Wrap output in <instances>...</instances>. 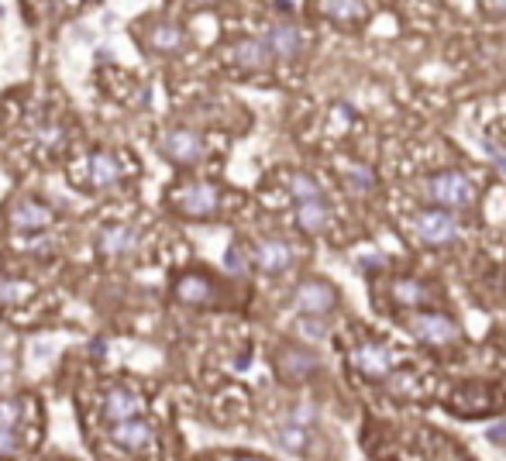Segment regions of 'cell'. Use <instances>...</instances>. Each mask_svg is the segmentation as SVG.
<instances>
[{
  "mask_svg": "<svg viewBox=\"0 0 506 461\" xmlns=\"http://www.w3.org/2000/svg\"><path fill=\"white\" fill-rule=\"evenodd\" d=\"M176 207L186 217H211L221 207V190L214 183H203V179L186 183V186L176 190Z\"/></svg>",
  "mask_w": 506,
  "mask_h": 461,
  "instance_id": "obj_8",
  "label": "cell"
},
{
  "mask_svg": "<svg viewBox=\"0 0 506 461\" xmlns=\"http://www.w3.org/2000/svg\"><path fill=\"white\" fill-rule=\"evenodd\" d=\"M293 307L300 310V313H317V317H324V313H331L338 307V289L328 283V279H321V276H313V279H303L296 293H293Z\"/></svg>",
  "mask_w": 506,
  "mask_h": 461,
  "instance_id": "obj_7",
  "label": "cell"
},
{
  "mask_svg": "<svg viewBox=\"0 0 506 461\" xmlns=\"http://www.w3.org/2000/svg\"><path fill=\"white\" fill-rule=\"evenodd\" d=\"M183 41H186V35H183L179 24L162 21V24H152V28H149V45H152L156 52H179Z\"/></svg>",
  "mask_w": 506,
  "mask_h": 461,
  "instance_id": "obj_21",
  "label": "cell"
},
{
  "mask_svg": "<svg viewBox=\"0 0 506 461\" xmlns=\"http://www.w3.org/2000/svg\"><path fill=\"white\" fill-rule=\"evenodd\" d=\"M86 169H90V183L100 186V190L114 186L117 179H121V166H117V158L111 152H94L86 158Z\"/></svg>",
  "mask_w": 506,
  "mask_h": 461,
  "instance_id": "obj_19",
  "label": "cell"
},
{
  "mask_svg": "<svg viewBox=\"0 0 506 461\" xmlns=\"http://www.w3.org/2000/svg\"><path fill=\"white\" fill-rule=\"evenodd\" d=\"M486 152L492 155V162H496V166H500V173L506 176V149H500L496 141H486Z\"/></svg>",
  "mask_w": 506,
  "mask_h": 461,
  "instance_id": "obj_33",
  "label": "cell"
},
{
  "mask_svg": "<svg viewBox=\"0 0 506 461\" xmlns=\"http://www.w3.org/2000/svg\"><path fill=\"white\" fill-rule=\"evenodd\" d=\"M303 338H313V341H321L324 334H328V327L321 324V317L317 313H311V321H307V313H303V321H300V327H296Z\"/></svg>",
  "mask_w": 506,
  "mask_h": 461,
  "instance_id": "obj_29",
  "label": "cell"
},
{
  "mask_svg": "<svg viewBox=\"0 0 506 461\" xmlns=\"http://www.w3.org/2000/svg\"><path fill=\"white\" fill-rule=\"evenodd\" d=\"M158 152L166 158H173L176 166H196L207 152V145L190 128H169V131L158 135Z\"/></svg>",
  "mask_w": 506,
  "mask_h": 461,
  "instance_id": "obj_6",
  "label": "cell"
},
{
  "mask_svg": "<svg viewBox=\"0 0 506 461\" xmlns=\"http://www.w3.org/2000/svg\"><path fill=\"white\" fill-rule=\"evenodd\" d=\"M489 441L506 444V420L503 423H492V427H489Z\"/></svg>",
  "mask_w": 506,
  "mask_h": 461,
  "instance_id": "obj_35",
  "label": "cell"
},
{
  "mask_svg": "<svg viewBox=\"0 0 506 461\" xmlns=\"http://www.w3.org/2000/svg\"><path fill=\"white\" fill-rule=\"evenodd\" d=\"M52 224V211L49 207H41L39 200H28V196H21L18 203L11 207V228L14 230H45Z\"/></svg>",
  "mask_w": 506,
  "mask_h": 461,
  "instance_id": "obj_14",
  "label": "cell"
},
{
  "mask_svg": "<svg viewBox=\"0 0 506 461\" xmlns=\"http://www.w3.org/2000/svg\"><path fill=\"white\" fill-rule=\"evenodd\" d=\"M441 406L458 420H489V417L506 413V393L492 379H465V383L451 385Z\"/></svg>",
  "mask_w": 506,
  "mask_h": 461,
  "instance_id": "obj_1",
  "label": "cell"
},
{
  "mask_svg": "<svg viewBox=\"0 0 506 461\" xmlns=\"http://www.w3.org/2000/svg\"><path fill=\"white\" fill-rule=\"evenodd\" d=\"M45 355H56L52 345H35V358H45Z\"/></svg>",
  "mask_w": 506,
  "mask_h": 461,
  "instance_id": "obj_36",
  "label": "cell"
},
{
  "mask_svg": "<svg viewBox=\"0 0 506 461\" xmlns=\"http://www.w3.org/2000/svg\"><path fill=\"white\" fill-rule=\"evenodd\" d=\"M252 262L262 272H269V276H276V272H286L293 266L290 241H283V238H262V241L252 249Z\"/></svg>",
  "mask_w": 506,
  "mask_h": 461,
  "instance_id": "obj_11",
  "label": "cell"
},
{
  "mask_svg": "<svg viewBox=\"0 0 506 461\" xmlns=\"http://www.w3.org/2000/svg\"><path fill=\"white\" fill-rule=\"evenodd\" d=\"M138 410H141V396L131 393V389H124V385H117V389H111V393L104 396V420L107 423L138 417Z\"/></svg>",
  "mask_w": 506,
  "mask_h": 461,
  "instance_id": "obj_17",
  "label": "cell"
},
{
  "mask_svg": "<svg viewBox=\"0 0 506 461\" xmlns=\"http://www.w3.org/2000/svg\"><path fill=\"white\" fill-rule=\"evenodd\" d=\"M173 293H176V300H179V303H186V307H211V303L217 300L214 283H211L207 276H200V272H186V276H179Z\"/></svg>",
  "mask_w": 506,
  "mask_h": 461,
  "instance_id": "obj_12",
  "label": "cell"
},
{
  "mask_svg": "<svg viewBox=\"0 0 506 461\" xmlns=\"http://www.w3.org/2000/svg\"><path fill=\"white\" fill-rule=\"evenodd\" d=\"M276 441L283 444L286 451H293V455H303V451H307V441H311V434H307L303 423H296L286 417V420L276 427Z\"/></svg>",
  "mask_w": 506,
  "mask_h": 461,
  "instance_id": "obj_23",
  "label": "cell"
},
{
  "mask_svg": "<svg viewBox=\"0 0 506 461\" xmlns=\"http://www.w3.org/2000/svg\"><path fill=\"white\" fill-rule=\"evenodd\" d=\"M355 266H358V269H383V266H386V258H383V255H379V249H358V255H355Z\"/></svg>",
  "mask_w": 506,
  "mask_h": 461,
  "instance_id": "obj_28",
  "label": "cell"
},
{
  "mask_svg": "<svg viewBox=\"0 0 506 461\" xmlns=\"http://www.w3.org/2000/svg\"><path fill=\"white\" fill-rule=\"evenodd\" d=\"M7 375V355H4V348H0V379Z\"/></svg>",
  "mask_w": 506,
  "mask_h": 461,
  "instance_id": "obj_38",
  "label": "cell"
},
{
  "mask_svg": "<svg viewBox=\"0 0 506 461\" xmlns=\"http://www.w3.org/2000/svg\"><path fill=\"white\" fill-rule=\"evenodd\" d=\"M24 296H32V286L21 279H0V307H14Z\"/></svg>",
  "mask_w": 506,
  "mask_h": 461,
  "instance_id": "obj_24",
  "label": "cell"
},
{
  "mask_svg": "<svg viewBox=\"0 0 506 461\" xmlns=\"http://www.w3.org/2000/svg\"><path fill=\"white\" fill-rule=\"evenodd\" d=\"M276 368H279V375L283 379H290V383H303V379H311L313 372L321 368V358L307 351V348H283L279 355H276Z\"/></svg>",
  "mask_w": 506,
  "mask_h": 461,
  "instance_id": "obj_10",
  "label": "cell"
},
{
  "mask_svg": "<svg viewBox=\"0 0 506 461\" xmlns=\"http://www.w3.org/2000/svg\"><path fill=\"white\" fill-rule=\"evenodd\" d=\"M351 368L362 375V379H372V383H383V379H390L393 372V351L390 345H383V341H358V345L351 348Z\"/></svg>",
  "mask_w": 506,
  "mask_h": 461,
  "instance_id": "obj_5",
  "label": "cell"
},
{
  "mask_svg": "<svg viewBox=\"0 0 506 461\" xmlns=\"http://www.w3.org/2000/svg\"><path fill=\"white\" fill-rule=\"evenodd\" d=\"M324 14L338 24H358L369 14V7H366V0H324Z\"/></svg>",
  "mask_w": 506,
  "mask_h": 461,
  "instance_id": "obj_22",
  "label": "cell"
},
{
  "mask_svg": "<svg viewBox=\"0 0 506 461\" xmlns=\"http://www.w3.org/2000/svg\"><path fill=\"white\" fill-rule=\"evenodd\" d=\"M138 245V228L135 224H111V228L100 230L97 249L104 255H128Z\"/></svg>",
  "mask_w": 506,
  "mask_h": 461,
  "instance_id": "obj_18",
  "label": "cell"
},
{
  "mask_svg": "<svg viewBox=\"0 0 506 461\" xmlns=\"http://www.w3.org/2000/svg\"><path fill=\"white\" fill-rule=\"evenodd\" d=\"M245 262H248V258H245V251L238 249V245H231L228 255H224V269L228 272H245Z\"/></svg>",
  "mask_w": 506,
  "mask_h": 461,
  "instance_id": "obj_31",
  "label": "cell"
},
{
  "mask_svg": "<svg viewBox=\"0 0 506 461\" xmlns=\"http://www.w3.org/2000/svg\"><path fill=\"white\" fill-rule=\"evenodd\" d=\"M0 423H4V427H18L21 423V403L18 400H0Z\"/></svg>",
  "mask_w": 506,
  "mask_h": 461,
  "instance_id": "obj_30",
  "label": "cell"
},
{
  "mask_svg": "<svg viewBox=\"0 0 506 461\" xmlns=\"http://www.w3.org/2000/svg\"><path fill=\"white\" fill-rule=\"evenodd\" d=\"M386 383H390V396L410 400L413 389H417V375H413V372H393V379H386Z\"/></svg>",
  "mask_w": 506,
  "mask_h": 461,
  "instance_id": "obj_26",
  "label": "cell"
},
{
  "mask_svg": "<svg viewBox=\"0 0 506 461\" xmlns=\"http://www.w3.org/2000/svg\"><path fill=\"white\" fill-rule=\"evenodd\" d=\"M231 59L241 66V69H248V73H258V69H266L269 62H273V49H269V41L266 39H241L238 45L231 49Z\"/></svg>",
  "mask_w": 506,
  "mask_h": 461,
  "instance_id": "obj_16",
  "label": "cell"
},
{
  "mask_svg": "<svg viewBox=\"0 0 506 461\" xmlns=\"http://www.w3.org/2000/svg\"><path fill=\"white\" fill-rule=\"evenodd\" d=\"M290 193H293V200L300 203V200H317V196H321V186H317L307 173H293Z\"/></svg>",
  "mask_w": 506,
  "mask_h": 461,
  "instance_id": "obj_25",
  "label": "cell"
},
{
  "mask_svg": "<svg viewBox=\"0 0 506 461\" xmlns=\"http://www.w3.org/2000/svg\"><path fill=\"white\" fill-rule=\"evenodd\" d=\"M111 438L117 447L124 451H145L152 444V423L141 420V417H128V420L111 423Z\"/></svg>",
  "mask_w": 506,
  "mask_h": 461,
  "instance_id": "obj_13",
  "label": "cell"
},
{
  "mask_svg": "<svg viewBox=\"0 0 506 461\" xmlns=\"http://www.w3.org/2000/svg\"><path fill=\"white\" fill-rule=\"evenodd\" d=\"M489 4H496V7H489L492 14H500V11H503V14H506V0H489Z\"/></svg>",
  "mask_w": 506,
  "mask_h": 461,
  "instance_id": "obj_37",
  "label": "cell"
},
{
  "mask_svg": "<svg viewBox=\"0 0 506 461\" xmlns=\"http://www.w3.org/2000/svg\"><path fill=\"white\" fill-rule=\"evenodd\" d=\"M428 196L445 211H462L475 200V183L458 169H445L428 179Z\"/></svg>",
  "mask_w": 506,
  "mask_h": 461,
  "instance_id": "obj_3",
  "label": "cell"
},
{
  "mask_svg": "<svg viewBox=\"0 0 506 461\" xmlns=\"http://www.w3.org/2000/svg\"><path fill=\"white\" fill-rule=\"evenodd\" d=\"M0 18H4V7H0Z\"/></svg>",
  "mask_w": 506,
  "mask_h": 461,
  "instance_id": "obj_39",
  "label": "cell"
},
{
  "mask_svg": "<svg viewBox=\"0 0 506 461\" xmlns=\"http://www.w3.org/2000/svg\"><path fill=\"white\" fill-rule=\"evenodd\" d=\"M441 300V289L430 279H417V276H393L390 279V303L400 310H420L434 307Z\"/></svg>",
  "mask_w": 506,
  "mask_h": 461,
  "instance_id": "obj_4",
  "label": "cell"
},
{
  "mask_svg": "<svg viewBox=\"0 0 506 461\" xmlns=\"http://www.w3.org/2000/svg\"><path fill=\"white\" fill-rule=\"evenodd\" d=\"M296 224L307 230V234H321V230L328 228L324 196H317V200H300V203H296Z\"/></svg>",
  "mask_w": 506,
  "mask_h": 461,
  "instance_id": "obj_20",
  "label": "cell"
},
{
  "mask_svg": "<svg viewBox=\"0 0 506 461\" xmlns=\"http://www.w3.org/2000/svg\"><path fill=\"white\" fill-rule=\"evenodd\" d=\"M407 330L428 348H455L462 345V327L458 321H451L448 313H438V310H417L407 321Z\"/></svg>",
  "mask_w": 506,
  "mask_h": 461,
  "instance_id": "obj_2",
  "label": "cell"
},
{
  "mask_svg": "<svg viewBox=\"0 0 506 461\" xmlns=\"http://www.w3.org/2000/svg\"><path fill=\"white\" fill-rule=\"evenodd\" d=\"M262 39L269 41V49H273L276 59H296L300 56V49H303L300 32H296V24H290V21H276V24H269Z\"/></svg>",
  "mask_w": 506,
  "mask_h": 461,
  "instance_id": "obj_15",
  "label": "cell"
},
{
  "mask_svg": "<svg viewBox=\"0 0 506 461\" xmlns=\"http://www.w3.org/2000/svg\"><path fill=\"white\" fill-rule=\"evenodd\" d=\"M62 135V131H59V128H39V138H41V145H52V149H56L59 141L56 138Z\"/></svg>",
  "mask_w": 506,
  "mask_h": 461,
  "instance_id": "obj_34",
  "label": "cell"
},
{
  "mask_svg": "<svg viewBox=\"0 0 506 461\" xmlns=\"http://www.w3.org/2000/svg\"><path fill=\"white\" fill-rule=\"evenodd\" d=\"M200 4H211V0H200Z\"/></svg>",
  "mask_w": 506,
  "mask_h": 461,
  "instance_id": "obj_40",
  "label": "cell"
},
{
  "mask_svg": "<svg viewBox=\"0 0 506 461\" xmlns=\"http://www.w3.org/2000/svg\"><path fill=\"white\" fill-rule=\"evenodd\" d=\"M0 455H21L18 427H4L0 423Z\"/></svg>",
  "mask_w": 506,
  "mask_h": 461,
  "instance_id": "obj_27",
  "label": "cell"
},
{
  "mask_svg": "<svg viewBox=\"0 0 506 461\" xmlns=\"http://www.w3.org/2000/svg\"><path fill=\"white\" fill-rule=\"evenodd\" d=\"M351 183H355L358 190H372V186H375V179H372L369 169H351Z\"/></svg>",
  "mask_w": 506,
  "mask_h": 461,
  "instance_id": "obj_32",
  "label": "cell"
},
{
  "mask_svg": "<svg viewBox=\"0 0 506 461\" xmlns=\"http://www.w3.org/2000/svg\"><path fill=\"white\" fill-rule=\"evenodd\" d=\"M413 230H417V238H420L424 245H448L451 238L458 234V224H455L451 211H445V207H434V211L417 213Z\"/></svg>",
  "mask_w": 506,
  "mask_h": 461,
  "instance_id": "obj_9",
  "label": "cell"
}]
</instances>
